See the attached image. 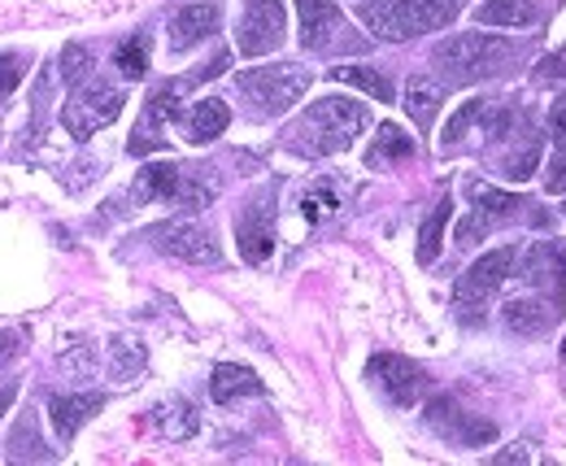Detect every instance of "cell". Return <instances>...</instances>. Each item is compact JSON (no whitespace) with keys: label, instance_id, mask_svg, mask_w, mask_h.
Instances as JSON below:
<instances>
[{"label":"cell","instance_id":"obj_20","mask_svg":"<svg viewBox=\"0 0 566 466\" xmlns=\"http://www.w3.org/2000/svg\"><path fill=\"white\" fill-rule=\"evenodd\" d=\"M410 153H414V140H410L397 122H384V127L375 131V144H370L366 162L379 170V166H397V162H405Z\"/></svg>","mask_w":566,"mask_h":466},{"label":"cell","instance_id":"obj_18","mask_svg":"<svg viewBox=\"0 0 566 466\" xmlns=\"http://www.w3.org/2000/svg\"><path fill=\"white\" fill-rule=\"evenodd\" d=\"M401 9H405V22L414 35L445 31L458 17V0H401Z\"/></svg>","mask_w":566,"mask_h":466},{"label":"cell","instance_id":"obj_16","mask_svg":"<svg viewBox=\"0 0 566 466\" xmlns=\"http://www.w3.org/2000/svg\"><path fill=\"white\" fill-rule=\"evenodd\" d=\"M105 406V397H52L48 402V419H52V432L61 441H70L96 410Z\"/></svg>","mask_w":566,"mask_h":466},{"label":"cell","instance_id":"obj_10","mask_svg":"<svg viewBox=\"0 0 566 466\" xmlns=\"http://www.w3.org/2000/svg\"><path fill=\"white\" fill-rule=\"evenodd\" d=\"M219 22H223V9L219 4H188V9H179L170 17V44H175V52H188L192 44L210 39L219 31Z\"/></svg>","mask_w":566,"mask_h":466},{"label":"cell","instance_id":"obj_6","mask_svg":"<svg viewBox=\"0 0 566 466\" xmlns=\"http://www.w3.org/2000/svg\"><path fill=\"white\" fill-rule=\"evenodd\" d=\"M283 31H287L283 0H245V17H240V31H236V44H240L245 57H262V52L280 48Z\"/></svg>","mask_w":566,"mask_h":466},{"label":"cell","instance_id":"obj_26","mask_svg":"<svg viewBox=\"0 0 566 466\" xmlns=\"http://www.w3.org/2000/svg\"><path fill=\"white\" fill-rule=\"evenodd\" d=\"M335 210H340V192H335V183H331V179H318V183H309V188H305V196H300V214H305V223H327Z\"/></svg>","mask_w":566,"mask_h":466},{"label":"cell","instance_id":"obj_35","mask_svg":"<svg viewBox=\"0 0 566 466\" xmlns=\"http://www.w3.org/2000/svg\"><path fill=\"white\" fill-rule=\"evenodd\" d=\"M488 227H493V223H488L484 214H471V218H467V223L458 227V244H475V240H480V236H484Z\"/></svg>","mask_w":566,"mask_h":466},{"label":"cell","instance_id":"obj_4","mask_svg":"<svg viewBox=\"0 0 566 466\" xmlns=\"http://www.w3.org/2000/svg\"><path fill=\"white\" fill-rule=\"evenodd\" d=\"M118 0H0V35L22 26H70L83 17H101Z\"/></svg>","mask_w":566,"mask_h":466},{"label":"cell","instance_id":"obj_34","mask_svg":"<svg viewBox=\"0 0 566 466\" xmlns=\"http://www.w3.org/2000/svg\"><path fill=\"white\" fill-rule=\"evenodd\" d=\"M480 113H484V100H471V105H462V109L453 113V122L445 127V135H440V140H445V144H458V140L467 135V127H471Z\"/></svg>","mask_w":566,"mask_h":466},{"label":"cell","instance_id":"obj_24","mask_svg":"<svg viewBox=\"0 0 566 466\" xmlns=\"http://www.w3.org/2000/svg\"><path fill=\"white\" fill-rule=\"evenodd\" d=\"M175 183H179V166L175 162H153L140 170L135 179V201H153V196H175Z\"/></svg>","mask_w":566,"mask_h":466},{"label":"cell","instance_id":"obj_33","mask_svg":"<svg viewBox=\"0 0 566 466\" xmlns=\"http://www.w3.org/2000/svg\"><path fill=\"white\" fill-rule=\"evenodd\" d=\"M61 371H66L70 380H92V375H96V354H92V345L66 349V354H61Z\"/></svg>","mask_w":566,"mask_h":466},{"label":"cell","instance_id":"obj_8","mask_svg":"<svg viewBox=\"0 0 566 466\" xmlns=\"http://www.w3.org/2000/svg\"><path fill=\"white\" fill-rule=\"evenodd\" d=\"M515 249H493V253H484L462 279H458V301L462 306H480V301H488L502 284H506V275L515 271Z\"/></svg>","mask_w":566,"mask_h":466},{"label":"cell","instance_id":"obj_3","mask_svg":"<svg viewBox=\"0 0 566 466\" xmlns=\"http://www.w3.org/2000/svg\"><path fill=\"white\" fill-rule=\"evenodd\" d=\"M309 87V70L296 61H275L262 70L240 74V92L258 113H287Z\"/></svg>","mask_w":566,"mask_h":466},{"label":"cell","instance_id":"obj_37","mask_svg":"<svg viewBox=\"0 0 566 466\" xmlns=\"http://www.w3.org/2000/svg\"><path fill=\"white\" fill-rule=\"evenodd\" d=\"M550 127H554L558 135H566V96L563 100H554V109H550Z\"/></svg>","mask_w":566,"mask_h":466},{"label":"cell","instance_id":"obj_25","mask_svg":"<svg viewBox=\"0 0 566 466\" xmlns=\"http://www.w3.org/2000/svg\"><path fill=\"white\" fill-rule=\"evenodd\" d=\"M449 214H453V201H449V196H440V201H436V210L427 214L423 231H418V262H423V266H432V262L440 258V240H445V223H449Z\"/></svg>","mask_w":566,"mask_h":466},{"label":"cell","instance_id":"obj_28","mask_svg":"<svg viewBox=\"0 0 566 466\" xmlns=\"http://www.w3.org/2000/svg\"><path fill=\"white\" fill-rule=\"evenodd\" d=\"M331 79H335V83H353V87L370 92L375 100H392V96H397V92H392V83H388L379 70H366V65H335V70H331Z\"/></svg>","mask_w":566,"mask_h":466},{"label":"cell","instance_id":"obj_14","mask_svg":"<svg viewBox=\"0 0 566 466\" xmlns=\"http://www.w3.org/2000/svg\"><path fill=\"white\" fill-rule=\"evenodd\" d=\"M258 393H262L258 371H249V367H240V362H219V367H214L210 397H214L219 406H232V402H240V397H258Z\"/></svg>","mask_w":566,"mask_h":466},{"label":"cell","instance_id":"obj_11","mask_svg":"<svg viewBox=\"0 0 566 466\" xmlns=\"http://www.w3.org/2000/svg\"><path fill=\"white\" fill-rule=\"evenodd\" d=\"M357 17H362V26H366L375 39H388V44L414 39L401 0H362V4H357Z\"/></svg>","mask_w":566,"mask_h":466},{"label":"cell","instance_id":"obj_5","mask_svg":"<svg viewBox=\"0 0 566 466\" xmlns=\"http://www.w3.org/2000/svg\"><path fill=\"white\" fill-rule=\"evenodd\" d=\"M122 105H127V92H122V87L101 83V79H87V83L74 87V96L66 100L61 118H66V131H70V135L87 140V135H96L101 127H109V122L122 113Z\"/></svg>","mask_w":566,"mask_h":466},{"label":"cell","instance_id":"obj_21","mask_svg":"<svg viewBox=\"0 0 566 466\" xmlns=\"http://www.w3.org/2000/svg\"><path fill=\"white\" fill-rule=\"evenodd\" d=\"M144 362H149V354H144V345L135 336H114L109 340V375L118 384H131L135 375H144Z\"/></svg>","mask_w":566,"mask_h":466},{"label":"cell","instance_id":"obj_19","mask_svg":"<svg viewBox=\"0 0 566 466\" xmlns=\"http://www.w3.org/2000/svg\"><path fill=\"white\" fill-rule=\"evenodd\" d=\"M502 323H506L515 336H541V332L550 327V310H545V301H536V297H519V301H506Z\"/></svg>","mask_w":566,"mask_h":466},{"label":"cell","instance_id":"obj_38","mask_svg":"<svg viewBox=\"0 0 566 466\" xmlns=\"http://www.w3.org/2000/svg\"><path fill=\"white\" fill-rule=\"evenodd\" d=\"M550 192H566V162L550 166Z\"/></svg>","mask_w":566,"mask_h":466},{"label":"cell","instance_id":"obj_40","mask_svg":"<svg viewBox=\"0 0 566 466\" xmlns=\"http://www.w3.org/2000/svg\"><path fill=\"white\" fill-rule=\"evenodd\" d=\"M9 406H13V384H4V389H0V415H4Z\"/></svg>","mask_w":566,"mask_h":466},{"label":"cell","instance_id":"obj_39","mask_svg":"<svg viewBox=\"0 0 566 466\" xmlns=\"http://www.w3.org/2000/svg\"><path fill=\"white\" fill-rule=\"evenodd\" d=\"M497 463H528V450H523V445H510V450H506Z\"/></svg>","mask_w":566,"mask_h":466},{"label":"cell","instance_id":"obj_41","mask_svg":"<svg viewBox=\"0 0 566 466\" xmlns=\"http://www.w3.org/2000/svg\"><path fill=\"white\" fill-rule=\"evenodd\" d=\"M563 358H566V345H563Z\"/></svg>","mask_w":566,"mask_h":466},{"label":"cell","instance_id":"obj_2","mask_svg":"<svg viewBox=\"0 0 566 466\" xmlns=\"http://www.w3.org/2000/svg\"><path fill=\"white\" fill-rule=\"evenodd\" d=\"M510 57H515V48H510L506 39H497V35H484V31L453 35V39H445V44L432 52V61H436L449 79H458V83L493 79V74H502V70L510 65Z\"/></svg>","mask_w":566,"mask_h":466},{"label":"cell","instance_id":"obj_17","mask_svg":"<svg viewBox=\"0 0 566 466\" xmlns=\"http://www.w3.org/2000/svg\"><path fill=\"white\" fill-rule=\"evenodd\" d=\"M440 96H445V92H440V83H436V79H427V74H414V79L405 83V96H401V100H405V113H410V118H414V122L427 131V127L436 122Z\"/></svg>","mask_w":566,"mask_h":466},{"label":"cell","instance_id":"obj_32","mask_svg":"<svg viewBox=\"0 0 566 466\" xmlns=\"http://www.w3.org/2000/svg\"><path fill=\"white\" fill-rule=\"evenodd\" d=\"M31 70V57L26 52H0V100L17 92V83L26 79Z\"/></svg>","mask_w":566,"mask_h":466},{"label":"cell","instance_id":"obj_27","mask_svg":"<svg viewBox=\"0 0 566 466\" xmlns=\"http://www.w3.org/2000/svg\"><path fill=\"white\" fill-rule=\"evenodd\" d=\"M467 196L475 201V210L493 223V218H506V214H515L523 201L515 196V192H502V188H488V183H467Z\"/></svg>","mask_w":566,"mask_h":466},{"label":"cell","instance_id":"obj_31","mask_svg":"<svg viewBox=\"0 0 566 466\" xmlns=\"http://www.w3.org/2000/svg\"><path fill=\"white\" fill-rule=\"evenodd\" d=\"M118 70H122L127 79H140V74L149 70V39H144V35H135V39H127V44L118 48Z\"/></svg>","mask_w":566,"mask_h":466},{"label":"cell","instance_id":"obj_30","mask_svg":"<svg viewBox=\"0 0 566 466\" xmlns=\"http://www.w3.org/2000/svg\"><path fill=\"white\" fill-rule=\"evenodd\" d=\"M92 65H96L92 48H83V44H70V48L61 52V61H57V74H61V83L79 87V83H87V79H92Z\"/></svg>","mask_w":566,"mask_h":466},{"label":"cell","instance_id":"obj_23","mask_svg":"<svg viewBox=\"0 0 566 466\" xmlns=\"http://www.w3.org/2000/svg\"><path fill=\"white\" fill-rule=\"evenodd\" d=\"M214 192H219V179L210 175V170H179V183H175V205H184V210H201V205H210L214 201Z\"/></svg>","mask_w":566,"mask_h":466},{"label":"cell","instance_id":"obj_1","mask_svg":"<svg viewBox=\"0 0 566 466\" xmlns=\"http://www.w3.org/2000/svg\"><path fill=\"white\" fill-rule=\"evenodd\" d=\"M366 122H370L366 105H357V100H349V96H322V100H314V105L300 113V122H296V131H292V148H296L300 157H331V153H344V148L366 131Z\"/></svg>","mask_w":566,"mask_h":466},{"label":"cell","instance_id":"obj_9","mask_svg":"<svg viewBox=\"0 0 566 466\" xmlns=\"http://www.w3.org/2000/svg\"><path fill=\"white\" fill-rule=\"evenodd\" d=\"M157 249L179 258V262H197V266H214L219 262V240L201 227V223H170L157 231Z\"/></svg>","mask_w":566,"mask_h":466},{"label":"cell","instance_id":"obj_15","mask_svg":"<svg viewBox=\"0 0 566 466\" xmlns=\"http://www.w3.org/2000/svg\"><path fill=\"white\" fill-rule=\"evenodd\" d=\"M296 13H300V44L305 48H322L340 31V9L331 0H296Z\"/></svg>","mask_w":566,"mask_h":466},{"label":"cell","instance_id":"obj_36","mask_svg":"<svg viewBox=\"0 0 566 466\" xmlns=\"http://www.w3.org/2000/svg\"><path fill=\"white\" fill-rule=\"evenodd\" d=\"M22 345H26L22 332H4V336H0V362H9L13 354H22Z\"/></svg>","mask_w":566,"mask_h":466},{"label":"cell","instance_id":"obj_29","mask_svg":"<svg viewBox=\"0 0 566 466\" xmlns=\"http://www.w3.org/2000/svg\"><path fill=\"white\" fill-rule=\"evenodd\" d=\"M236 236H240V253H245L253 266H258V262H267V258L275 253V236H271V231H267V223H258L253 214L236 227Z\"/></svg>","mask_w":566,"mask_h":466},{"label":"cell","instance_id":"obj_12","mask_svg":"<svg viewBox=\"0 0 566 466\" xmlns=\"http://www.w3.org/2000/svg\"><path fill=\"white\" fill-rule=\"evenodd\" d=\"M149 428H153L157 437H166V441H188V437H197L201 415H197V406H192V402H184V397H166V402H157V406H153Z\"/></svg>","mask_w":566,"mask_h":466},{"label":"cell","instance_id":"obj_22","mask_svg":"<svg viewBox=\"0 0 566 466\" xmlns=\"http://www.w3.org/2000/svg\"><path fill=\"white\" fill-rule=\"evenodd\" d=\"M480 26H532L536 22V4L532 0H484L475 9Z\"/></svg>","mask_w":566,"mask_h":466},{"label":"cell","instance_id":"obj_7","mask_svg":"<svg viewBox=\"0 0 566 466\" xmlns=\"http://www.w3.org/2000/svg\"><path fill=\"white\" fill-rule=\"evenodd\" d=\"M366 375L397 402V406H414L423 393H427V371L414 367L410 358H397V354H375Z\"/></svg>","mask_w":566,"mask_h":466},{"label":"cell","instance_id":"obj_13","mask_svg":"<svg viewBox=\"0 0 566 466\" xmlns=\"http://www.w3.org/2000/svg\"><path fill=\"white\" fill-rule=\"evenodd\" d=\"M227 122H232L227 100L205 96V100H197V105L184 113V135H188L192 144H210V140H219V135L227 131Z\"/></svg>","mask_w":566,"mask_h":466}]
</instances>
